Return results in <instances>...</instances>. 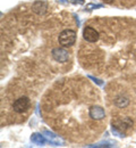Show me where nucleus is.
Listing matches in <instances>:
<instances>
[{
    "label": "nucleus",
    "mask_w": 136,
    "mask_h": 148,
    "mask_svg": "<svg viewBox=\"0 0 136 148\" xmlns=\"http://www.w3.org/2000/svg\"><path fill=\"white\" fill-rule=\"evenodd\" d=\"M30 105H31V101L27 97H20L14 101L13 110L16 113H24L30 108Z\"/></svg>",
    "instance_id": "2"
},
{
    "label": "nucleus",
    "mask_w": 136,
    "mask_h": 148,
    "mask_svg": "<svg viewBox=\"0 0 136 148\" xmlns=\"http://www.w3.org/2000/svg\"><path fill=\"white\" fill-rule=\"evenodd\" d=\"M52 55H53V58L58 62H66L68 59V54L64 49H55Z\"/></svg>",
    "instance_id": "4"
},
{
    "label": "nucleus",
    "mask_w": 136,
    "mask_h": 148,
    "mask_svg": "<svg viewBox=\"0 0 136 148\" xmlns=\"http://www.w3.org/2000/svg\"><path fill=\"white\" fill-rule=\"evenodd\" d=\"M76 41V32L73 30H65L59 34V43L62 47H70Z\"/></svg>",
    "instance_id": "1"
},
{
    "label": "nucleus",
    "mask_w": 136,
    "mask_h": 148,
    "mask_svg": "<svg viewBox=\"0 0 136 148\" xmlns=\"http://www.w3.org/2000/svg\"><path fill=\"white\" fill-rule=\"evenodd\" d=\"M83 37H84V39L86 41H89V42H95V41H97V39H99V33H97V31H95L93 27L86 26L84 29V31H83Z\"/></svg>",
    "instance_id": "3"
}]
</instances>
